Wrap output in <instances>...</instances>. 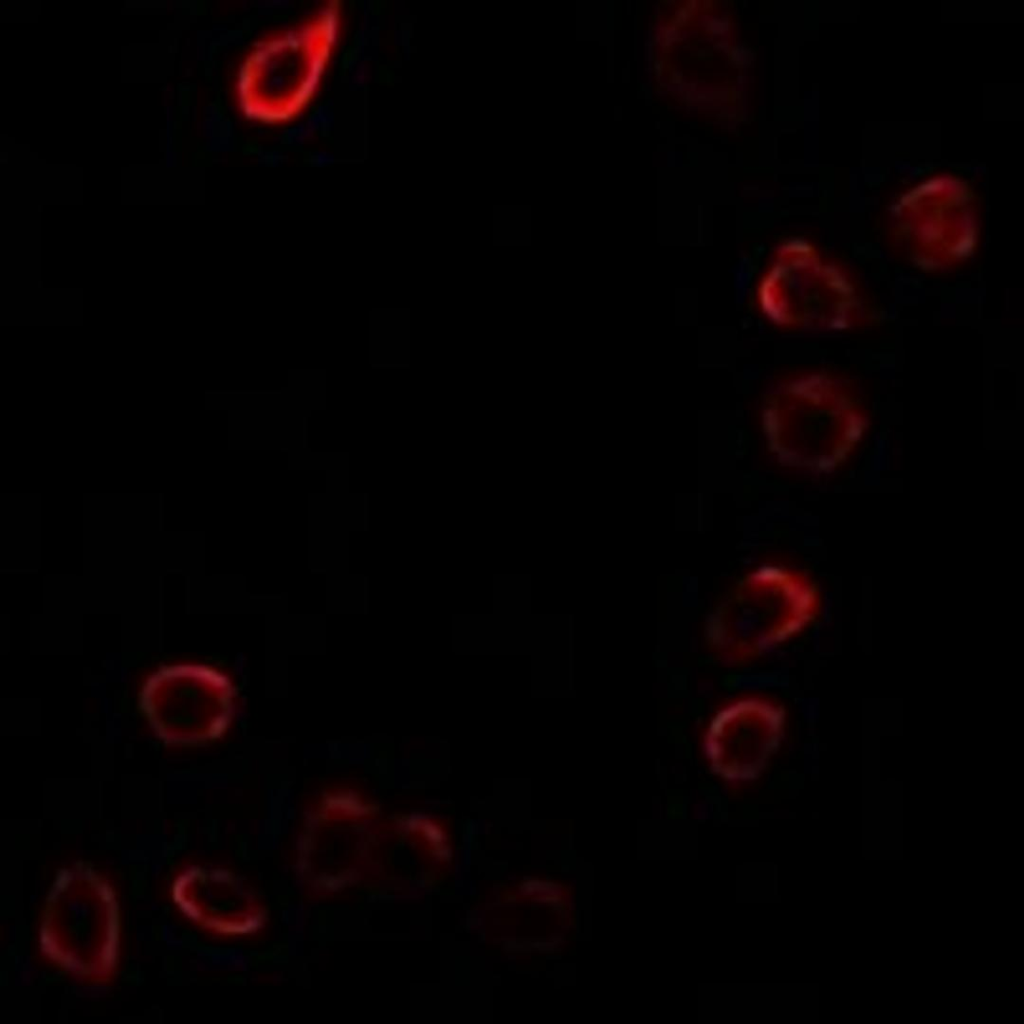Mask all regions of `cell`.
<instances>
[{
	"label": "cell",
	"instance_id": "obj_5",
	"mask_svg": "<svg viewBox=\"0 0 1024 1024\" xmlns=\"http://www.w3.org/2000/svg\"><path fill=\"white\" fill-rule=\"evenodd\" d=\"M784 721L781 707L758 698L741 699L720 710L703 743L712 773L733 782L758 778L779 747Z\"/></svg>",
	"mask_w": 1024,
	"mask_h": 1024
},
{
	"label": "cell",
	"instance_id": "obj_4",
	"mask_svg": "<svg viewBox=\"0 0 1024 1024\" xmlns=\"http://www.w3.org/2000/svg\"><path fill=\"white\" fill-rule=\"evenodd\" d=\"M226 688L215 672L195 665L163 668L145 683L141 705L155 733L168 743L215 736L226 713Z\"/></svg>",
	"mask_w": 1024,
	"mask_h": 1024
},
{
	"label": "cell",
	"instance_id": "obj_2",
	"mask_svg": "<svg viewBox=\"0 0 1024 1024\" xmlns=\"http://www.w3.org/2000/svg\"><path fill=\"white\" fill-rule=\"evenodd\" d=\"M763 426L771 451L782 463L824 471L847 457L862 437L866 419L837 381L808 374L773 393Z\"/></svg>",
	"mask_w": 1024,
	"mask_h": 1024
},
{
	"label": "cell",
	"instance_id": "obj_1",
	"mask_svg": "<svg viewBox=\"0 0 1024 1024\" xmlns=\"http://www.w3.org/2000/svg\"><path fill=\"white\" fill-rule=\"evenodd\" d=\"M818 604L817 590L805 575L765 565L745 575L712 611L705 638L725 662L744 663L801 631Z\"/></svg>",
	"mask_w": 1024,
	"mask_h": 1024
},
{
	"label": "cell",
	"instance_id": "obj_3",
	"mask_svg": "<svg viewBox=\"0 0 1024 1024\" xmlns=\"http://www.w3.org/2000/svg\"><path fill=\"white\" fill-rule=\"evenodd\" d=\"M758 300L774 323L805 329H846L858 309L849 280L802 241L778 249L760 282Z\"/></svg>",
	"mask_w": 1024,
	"mask_h": 1024
}]
</instances>
